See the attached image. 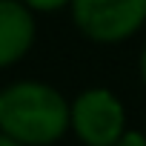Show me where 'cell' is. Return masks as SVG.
<instances>
[{
  "instance_id": "7",
  "label": "cell",
  "mask_w": 146,
  "mask_h": 146,
  "mask_svg": "<svg viewBox=\"0 0 146 146\" xmlns=\"http://www.w3.org/2000/svg\"><path fill=\"white\" fill-rule=\"evenodd\" d=\"M0 146H23V143H17V140H12L9 135H3V132H0Z\"/></svg>"
},
{
  "instance_id": "2",
  "label": "cell",
  "mask_w": 146,
  "mask_h": 146,
  "mask_svg": "<svg viewBox=\"0 0 146 146\" xmlns=\"http://www.w3.org/2000/svg\"><path fill=\"white\" fill-rule=\"evenodd\" d=\"M78 29L98 43H120L146 20V0H72Z\"/></svg>"
},
{
  "instance_id": "3",
  "label": "cell",
  "mask_w": 146,
  "mask_h": 146,
  "mask_svg": "<svg viewBox=\"0 0 146 146\" xmlns=\"http://www.w3.org/2000/svg\"><path fill=\"white\" fill-rule=\"evenodd\" d=\"M72 132L86 146H115L126 132L123 103L109 89H89L72 103Z\"/></svg>"
},
{
  "instance_id": "4",
  "label": "cell",
  "mask_w": 146,
  "mask_h": 146,
  "mask_svg": "<svg viewBox=\"0 0 146 146\" xmlns=\"http://www.w3.org/2000/svg\"><path fill=\"white\" fill-rule=\"evenodd\" d=\"M35 43V17L23 0H0V69L17 63Z\"/></svg>"
},
{
  "instance_id": "5",
  "label": "cell",
  "mask_w": 146,
  "mask_h": 146,
  "mask_svg": "<svg viewBox=\"0 0 146 146\" xmlns=\"http://www.w3.org/2000/svg\"><path fill=\"white\" fill-rule=\"evenodd\" d=\"M23 3H26L32 12H57V9H63L66 3H72V0H23Z\"/></svg>"
},
{
  "instance_id": "8",
  "label": "cell",
  "mask_w": 146,
  "mask_h": 146,
  "mask_svg": "<svg viewBox=\"0 0 146 146\" xmlns=\"http://www.w3.org/2000/svg\"><path fill=\"white\" fill-rule=\"evenodd\" d=\"M140 75H143V83H146V49H143V54H140Z\"/></svg>"
},
{
  "instance_id": "6",
  "label": "cell",
  "mask_w": 146,
  "mask_h": 146,
  "mask_svg": "<svg viewBox=\"0 0 146 146\" xmlns=\"http://www.w3.org/2000/svg\"><path fill=\"white\" fill-rule=\"evenodd\" d=\"M115 146H146V135H140V132H123Z\"/></svg>"
},
{
  "instance_id": "1",
  "label": "cell",
  "mask_w": 146,
  "mask_h": 146,
  "mask_svg": "<svg viewBox=\"0 0 146 146\" xmlns=\"http://www.w3.org/2000/svg\"><path fill=\"white\" fill-rule=\"evenodd\" d=\"M72 129V103L37 80H20L0 92V132L23 146H49Z\"/></svg>"
}]
</instances>
